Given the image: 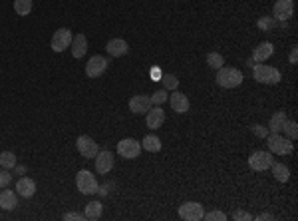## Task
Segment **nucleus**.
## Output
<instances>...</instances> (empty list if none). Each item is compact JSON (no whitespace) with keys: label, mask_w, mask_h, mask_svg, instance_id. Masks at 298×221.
<instances>
[{"label":"nucleus","mask_w":298,"mask_h":221,"mask_svg":"<svg viewBox=\"0 0 298 221\" xmlns=\"http://www.w3.org/2000/svg\"><path fill=\"white\" fill-rule=\"evenodd\" d=\"M252 132H254L258 138H267V136H269V130H267V128H262V125H258V123H256V125H252Z\"/></svg>","instance_id":"nucleus-35"},{"label":"nucleus","mask_w":298,"mask_h":221,"mask_svg":"<svg viewBox=\"0 0 298 221\" xmlns=\"http://www.w3.org/2000/svg\"><path fill=\"white\" fill-rule=\"evenodd\" d=\"M108 64H110L108 58L95 54V56H92V58L88 60V64H86V74H88L90 78H100L102 74L108 70Z\"/></svg>","instance_id":"nucleus-8"},{"label":"nucleus","mask_w":298,"mask_h":221,"mask_svg":"<svg viewBox=\"0 0 298 221\" xmlns=\"http://www.w3.org/2000/svg\"><path fill=\"white\" fill-rule=\"evenodd\" d=\"M273 153L271 151H262V149H258V151H254L251 157H249V166H251V170L254 172H264V170H269L271 166H273Z\"/></svg>","instance_id":"nucleus-6"},{"label":"nucleus","mask_w":298,"mask_h":221,"mask_svg":"<svg viewBox=\"0 0 298 221\" xmlns=\"http://www.w3.org/2000/svg\"><path fill=\"white\" fill-rule=\"evenodd\" d=\"M64 219L66 221H84L86 219V215H84V213H66V215H64Z\"/></svg>","instance_id":"nucleus-36"},{"label":"nucleus","mask_w":298,"mask_h":221,"mask_svg":"<svg viewBox=\"0 0 298 221\" xmlns=\"http://www.w3.org/2000/svg\"><path fill=\"white\" fill-rule=\"evenodd\" d=\"M267 138H269L267 146L271 149V153H276V155H288V153H292V149H294L292 140H288V138H284L280 134H271Z\"/></svg>","instance_id":"nucleus-3"},{"label":"nucleus","mask_w":298,"mask_h":221,"mask_svg":"<svg viewBox=\"0 0 298 221\" xmlns=\"http://www.w3.org/2000/svg\"><path fill=\"white\" fill-rule=\"evenodd\" d=\"M203 215H205V209L197 201H185L179 207V217L185 221H199L203 219Z\"/></svg>","instance_id":"nucleus-5"},{"label":"nucleus","mask_w":298,"mask_h":221,"mask_svg":"<svg viewBox=\"0 0 298 221\" xmlns=\"http://www.w3.org/2000/svg\"><path fill=\"white\" fill-rule=\"evenodd\" d=\"M153 104H151V98L149 96H134V98L129 100V110L134 112V114H147L149 112V108H151Z\"/></svg>","instance_id":"nucleus-14"},{"label":"nucleus","mask_w":298,"mask_h":221,"mask_svg":"<svg viewBox=\"0 0 298 221\" xmlns=\"http://www.w3.org/2000/svg\"><path fill=\"white\" fill-rule=\"evenodd\" d=\"M217 84L221 88H239L243 84V72L239 68H229V66H223L217 70Z\"/></svg>","instance_id":"nucleus-1"},{"label":"nucleus","mask_w":298,"mask_h":221,"mask_svg":"<svg viewBox=\"0 0 298 221\" xmlns=\"http://www.w3.org/2000/svg\"><path fill=\"white\" fill-rule=\"evenodd\" d=\"M117 153L125 160H136L139 153H141V144L134 138H125L117 144Z\"/></svg>","instance_id":"nucleus-7"},{"label":"nucleus","mask_w":298,"mask_h":221,"mask_svg":"<svg viewBox=\"0 0 298 221\" xmlns=\"http://www.w3.org/2000/svg\"><path fill=\"white\" fill-rule=\"evenodd\" d=\"M296 56H298V50H296V46H294L292 52H290V64H296Z\"/></svg>","instance_id":"nucleus-38"},{"label":"nucleus","mask_w":298,"mask_h":221,"mask_svg":"<svg viewBox=\"0 0 298 221\" xmlns=\"http://www.w3.org/2000/svg\"><path fill=\"white\" fill-rule=\"evenodd\" d=\"M286 112H275L273 116H271V125H269V130H271V134H280L282 132V125L286 123Z\"/></svg>","instance_id":"nucleus-21"},{"label":"nucleus","mask_w":298,"mask_h":221,"mask_svg":"<svg viewBox=\"0 0 298 221\" xmlns=\"http://www.w3.org/2000/svg\"><path fill=\"white\" fill-rule=\"evenodd\" d=\"M72 54H74V58H82V56H86V52H88V38L84 36V34H76L74 38H72Z\"/></svg>","instance_id":"nucleus-18"},{"label":"nucleus","mask_w":298,"mask_h":221,"mask_svg":"<svg viewBox=\"0 0 298 221\" xmlns=\"http://www.w3.org/2000/svg\"><path fill=\"white\" fill-rule=\"evenodd\" d=\"M256 221H262V219H275V215L273 213H262V215H258V217H254Z\"/></svg>","instance_id":"nucleus-37"},{"label":"nucleus","mask_w":298,"mask_h":221,"mask_svg":"<svg viewBox=\"0 0 298 221\" xmlns=\"http://www.w3.org/2000/svg\"><path fill=\"white\" fill-rule=\"evenodd\" d=\"M141 147L145 149V151H159L161 149V142L157 136H153V134H149V136H145L143 138V142H141Z\"/></svg>","instance_id":"nucleus-24"},{"label":"nucleus","mask_w":298,"mask_h":221,"mask_svg":"<svg viewBox=\"0 0 298 221\" xmlns=\"http://www.w3.org/2000/svg\"><path fill=\"white\" fill-rule=\"evenodd\" d=\"M273 26H275V20H273L271 16H264V18L258 20V28H260V30H269V28H273Z\"/></svg>","instance_id":"nucleus-33"},{"label":"nucleus","mask_w":298,"mask_h":221,"mask_svg":"<svg viewBox=\"0 0 298 221\" xmlns=\"http://www.w3.org/2000/svg\"><path fill=\"white\" fill-rule=\"evenodd\" d=\"M169 104H171V108H173V112H177V114H185V112H189V98L185 96L183 92H177V90H173V94L169 96Z\"/></svg>","instance_id":"nucleus-13"},{"label":"nucleus","mask_w":298,"mask_h":221,"mask_svg":"<svg viewBox=\"0 0 298 221\" xmlns=\"http://www.w3.org/2000/svg\"><path fill=\"white\" fill-rule=\"evenodd\" d=\"M203 219H207V221H225L227 219V215H225L223 211H211V213H205V215H203Z\"/></svg>","instance_id":"nucleus-31"},{"label":"nucleus","mask_w":298,"mask_h":221,"mask_svg":"<svg viewBox=\"0 0 298 221\" xmlns=\"http://www.w3.org/2000/svg\"><path fill=\"white\" fill-rule=\"evenodd\" d=\"M112 168H114V153L108 151V149L97 151V155H95V170H97V173L112 172Z\"/></svg>","instance_id":"nucleus-12"},{"label":"nucleus","mask_w":298,"mask_h":221,"mask_svg":"<svg viewBox=\"0 0 298 221\" xmlns=\"http://www.w3.org/2000/svg\"><path fill=\"white\" fill-rule=\"evenodd\" d=\"M0 166H2L4 170L16 168V155H14L12 151H2V153H0Z\"/></svg>","instance_id":"nucleus-26"},{"label":"nucleus","mask_w":298,"mask_h":221,"mask_svg":"<svg viewBox=\"0 0 298 221\" xmlns=\"http://www.w3.org/2000/svg\"><path fill=\"white\" fill-rule=\"evenodd\" d=\"M252 78L258 82V84H278L282 80L280 72L276 68H271V66H264V64H256L252 68Z\"/></svg>","instance_id":"nucleus-2"},{"label":"nucleus","mask_w":298,"mask_h":221,"mask_svg":"<svg viewBox=\"0 0 298 221\" xmlns=\"http://www.w3.org/2000/svg\"><path fill=\"white\" fill-rule=\"evenodd\" d=\"M72 38H74V36H72V32H70L68 28L56 30L54 36H52V50H54V52H64L66 48H70Z\"/></svg>","instance_id":"nucleus-9"},{"label":"nucleus","mask_w":298,"mask_h":221,"mask_svg":"<svg viewBox=\"0 0 298 221\" xmlns=\"http://www.w3.org/2000/svg\"><path fill=\"white\" fill-rule=\"evenodd\" d=\"M32 0H14V10L18 16H28L32 12Z\"/></svg>","instance_id":"nucleus-25"},{"label":"nucleus","mask_w":298,"mask_h":221,"mask_svg":"<svg viewBox=\"0 0 298 221\" xmlns=\"http://www.w3.org/2000/svg\"><path fill=\"white\" fill-rule=\"evenodd\" d=\"M16 192H18V196L22 197H32L36 194V183L30 177H20L16 181Z\"/></svg>","instance_id":"nucleus-19"},{"label":"nucleus","mask_w":298,"mask_h":221,"mask_svg":"<svg viewBox=\"0 0 298 221\" xmlns=\"http://www.w3.org/2000/svg\"><path fill=\"white\" fill-rule=\"evenodd\" d=\"M0 207H2V209H6V211H12V209H16V207H18V199H16V194L4 187V192H0Z\"/></svg>","instance_id":"nucleus-20"},{"label":"nucleus","mask_w":298,"mask_h":221,"mask_svg":"<svg viewBox=\"0 0 298 221\" xmlns=\"http://www.w3.org/2000/svg\"><path fill=\"white\" fill-rule=\"evenodd\" d=\"M76 146H78V151L84 157H88V160H93L97 155V151H100V146L95 144V140H92L90 136H80L78 142H76Z\"/></svg>","instance_id":"nucleus-11"},{"label":"nucleus","mask_w":298,"mask_h":221,"mask_svg":"<svg viewBox=\"0 0 298 221\" xmlns=\"http://www.w3.org/2000/svg\"><path fill=\"white\" fill-rule=\"evenodd\" d=\"M294 14V0H276L273 8V16L276 20H288Z\"/></svg>","instance_id":"nucleus-10"},{"label":"nucleus","mask_w":298,"mask_h":221,"mask_svg":"<svg viewBox=\"0 0 298 221\" xmlns=\"http://www.w3.org/2000/svg\"><path fill=\"white\" fill-rule=\"evenodd\" d=\"M161 82H163L165 88H169V90H177V86H179V80H177L175 76H169V74H163V76H161Z\"/></svg>","instance_id":"nucleus-29"},{"label":"nucleus","mask_w":298,"mask_h":221,"mask_svg":"<svg viewBox=\"0 0 298 221\" xmlns=\"http://www.w3.org/2000/svg\"><path fill=\"white\" fill-rule=\"evenodd\" d=\"M207 64H209L213 70H219V68H223L225 58H223L219 52H211V54H207Z\"/></svg>","instance_id":"nucleus-27"},{"label":"nucleus","mask_w":298,"mask_h":221,"mask_svg":"<svg viewBox=\"0 0 298 221\" xmlns=\"http://www.w3.org/2000/svg\"><path fill=\"white\" fill-rule=\"evenodd\" d=\"M271 168H273V175H275L278 181L286 183V181L290 179V170H288L284 164H275V162H273V166H271Z\"/></svg>","instance_id":"nucleus-23"},{"label":"nucleus","mask_w":298,"mask_h":221,"mask_svg":"<svg viewBox=\"0 0 298 221\" xmlns=\"http://www.w3.org/2000/svg\"><path fill=\"white\" fill-rule=\"evenodd\" d=\"M76 185L78 190L84 194V196H92L97 192V181H95V175L90 170H80L76 175Z\"/></svg>","instance_id":"nucleus-4"},{"label":"nucleus","mask_w":298,"mask_h":221,"mask_svg":"<svg viewBox=\"0 0 298 221\" xmlns=\"http://www.w3.org/2000/svg\"><path fill=\"white\" fill-rule=\"evenodd\" d=\"M233 219H245V221H251V219H254V217H252L251 213H247V211H235V213H233Z\"/></svg>","instance_id":"nucleus-34"},{"label":"nucleus","mask_w":298,"mask_h":221,"mask_svg":"<svg viewBox=\"0 0 298 221\" xmlns=\"http://www.w3.org/2000/svg\"><path fill=\"white\" fill-rule=\"evenodd\" d=\"M147 128L149 130H157L163 125L165 122V112L161 110V106H155V108H149V112H147Z\"/></svg>","instance_id":"nucleus-17"},{"label":"nucleus","mask_w":298,"mask_h":221,"mask_svg":"<svg viewBox=\"0 0 298 221\" xmlns=\"http://www.w3.org/2000/svg\"><path fill=\"white\" fill-rule=\"evenodd\" d=\"M10 181H12V175L8 170H0V187L4 190V187H8L10 185Z\"/></svg>","instance_id":"nucleus-32"},{"label":"nucleus","mask_w":298,"mask_h":221,"mask_svg":"<svg viewBox=\"0 0 298 221\" xmlns=\"http://www.w3.org/2000/svg\"><path fill=\"white\" fill-rule=\"evenodd\" d=\"M106 50H108V54H110L112 58H121V56H125V54H127L129 46H127V42H125V40H121V38H112V40L108 42Z\"/></svg>","instance_id":"nucleus-16"},{"label":"nucleus","mask_w":298,"mask_h":221,"mask_svg":"<svg viewBox=\"0 0 298 221\" xmlns=\"http://www.w3.org/2000/svg\"><path fill=\"white\" fill-rule=\"evenodd\" d=\"M273 54H275V46H273L271 42H260V44L254 48V52H252L251 62H264V60H269ZM252 66H254V64H252Z\"/></svg>","instance_id":"nucleus-15"},{"label":"nucleus","mask_w":298,"mask_h":221,"mask_svg":"<svg viewBox=\"0 0 298 221\" xmlns=\"http://www.w3.org/2000/svg\"><path fill=\"white\" fill-rule=\"evenodd\" d=\"M282 132L288 136V140H296V136H298L296 122H292V120H286V123L282 125Z\"/></svg>","instance_id":"nucleus-28"},{"label":"nucleus","mask_w":298,"mask_h":221,"mask_svg":"<svg viewBox=\"0 0 298 221\" xmlns=\"http://www.w3.org/2000/svg\"><path fill=\"white\" fill-rule=\"evenodd\" d=\"M102 209H104V205H102V201H90L88 205H86V219H100L102 217Z\"/></svg>","instance_id":"nucleus-22"},{"label":"nucleus","mask_w":298,"mask_h":221,"mask_svg":"<svg viewBox=\"0 0 298 221\" xmlns=\"http://www.w3.org/2000/svg\"><path fill=\"white\" fill-rule=\"evenodd\" d=\"M151 74H153V78H155V82H159V80H161V76H163V74H161V70H153V72H151Z\"/></svg>","instance_id":"nucleus-39"},{"label":"nucleus","mask_w":298,"mask_h":221,"mask_svg":"<svg viewBox=\"0 0 298 221\" xmlns=\"http://www.w3.org/2000/svg\"><path fill=\"white\" fill-rule=\"evenodd\" d=\"M151 98V104H157V106H161L163 102H167L169 100V96H167V92L165 90H159V92H155L153 96H149Z\"/></svg>","instance_id":"nucleus-30"}]
</instances>
